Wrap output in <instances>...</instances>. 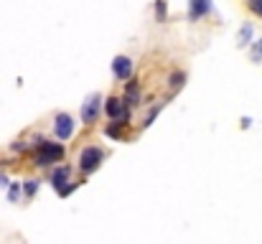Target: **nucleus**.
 <instances>
[{
  "instance_id": "18",
  "label": "nucleus",
  "mask_w": 262,
  "mask_h": 244,
  "mask_svg": "<svg viewBox=\"0 0 262 244\" xmlns=\"http://www.w3.org/2000/svg\"><path fill=\"white\" fill-rule=\"evenodd\" d=\"M8 196H10V201H15V198L20 196V188H18V186H10V191H8Z\"/></svg>"
},
{
  "instance_id": "8",
  "label": "nucleus",
  "mask_w": 262,
  "mask_h": 244,
  "mask_svg": "<svg viewBox=\"0 0 262 244\" xmlns=\"http://www.w3.org/2000/svg\"><path fill=\"white\" fill-rule=\"evenodd\" d=\"M206 13H211V0H188V18L199 20Z\"/></svg>"
},
{
  "instance_id": "16",
  "label": "nucleus",
  "mask_w": 262,
  "mask_h": 244,
  "mask_svg": "<svg viewBox=\"0 0 262 244\" xmlns=\"http://www.w3.org/2000/svg\"><path fill=\"white\" fill-rule=\"evenodd\" d=\"M23 191H26V196H33V193L38 191V181H26Z\"/></svg>"
},
{
  "instance_id": "9",
  "label": "nucleus",
  "mask_w": 262,
  "mask_h": 244,
  "mask_svg": "<svg viewBox=\"0 0 262 244\" xmlns=\"http://www.w3.org/2000/svg\"><path fill=\"white\" fill-rule=\"evenodd\" d=\"M125 104L127 107H135V104H140V89H138V84L135 81H127V86H125Z\"/></svg>"
},
{
  "instance_id": "11",
  "label": "nucleus",
  "mask_w": 262,
  "mask_h": 244,
  "mask_svg": "<svg viewBox=\"0 0 262 244\" xmlns=\"http://www.w3.org/2000/svg\"><path fill=\"white\" fill-rule=\"evenodd\" d=\"M250 59H252L255 64H260V61H262V38L252 43V49H250Z\"/></svg>"
},
{
  "instance_id": "17",
  "label": "nucleus",
  "mask_w": 262,
  "mask_h": 244,
  "mask_svg": "<svg viewBox=\"0 0 262 244\" xmlns=\"http://www.w3.org/2000/svg\"><path fill=\"white\" fill-rule=\"evenodd\" d=\"M158 112H161V107H153V109H150V115H148V117H145V122H143V125H145V127H148V125H150V122H153V120H156V115H158Z\"/></svg>"
},
{
  "instance_id": "1",
  "label": "nucleus",
  "mask_w": 262,
  "mask_h": 244,
  "mask_svg": "<svg viewBox=\"0 0 262 244\" xmlns=\"http://www.w3.org/2000/svg\"><path fill=\"white\" fill-rule=\"evenodd\" d=\"M61 158H64V145L61 143H49V140H41L38 148H36V156H33L36 165H41V168H46L51 163H59Z\"/></svg>"
},
{
  "instance_id": "10",
  "label": "nucleus",
  "mask_w": 262,
  "mask_h": 244,
  "mask_svg": "<svg viewBox=\"0 0 262 244\" xmlns=\"http://www.w3.org/2000/svg\"><path fill=\"white\" fill-rule=\"evenodd\" d=\"M252 33H255V28H252L250 23H245V26L239 28V33H237L239 46H250V43H252Z\"/></svg>"
},
{
  "instance_id": "13",
  "label": "nucleus",
  "mask_w": 262,
  "mask_h": 244,
  "mask_svg": "<svg viewBox=\"0 0 262 244\" xmlns=\"http://www.w3.org/2000/svg\"><path fill=\"white\" fill-rule=\"evenodd\" d=\"M183 79H186V74H183V72H176V74H171V92L181 89V86H183Z\"/></svg>"
},
{
  "instance_id": "4",
  "label": "nucleus",
  "mask_w": 262,
  "mask_h": 244,
  "mask_svg": "<svg viewBox=\"0 0 262 244\" xmlns=\"http://www.w3.org/2000/svg\"><path fill=\"white\" fill-rule=\"evenodd\" d=\"M104 112H107V117H110L112 122H122V125H127V120H130V112H127L125 99H117V97H110V99H107Z\"/></svg>"
},
{
  "instance_id": "7",
  "label": "nucleus",
  "mask_w": 262,
  "mask_h": 244,
  "mask_svg": "<svg viewBox=\"0 0 262 244\" xmlns=\"http://www.w3.org/2000/svg\"><path fill=\"white\" fill-rule=\"evenodd\" d=\"M112 74L120 81H127L133 77V61H130L127 56H115V61H112Z\"/></svg>"
},
{
  "instance_id": "14",
  "label": "nucleus",
  "mask_w": 262,
  "mask_h": 244,
  "mask_svg": "<svg viewBox=\"0 0 262 244\" xmlns=\"http://www.w3.org/2000/svg\"><path fill=\"white\" fill-rule=\"evenodd\" d=\"M107 135L115 138V140H120V138H122V122H120V127H117V122H112V125L107 127Z\"/></svg>"
},
{
  "instance_id": "2",
  "label": "nucleus",
  "mask_w": 262,
  "mask_h": 244,
  "mask_svg": "<svg viewBox=\"0 0 262 244\" xmlns=\"http://www.w3.org/2000/svg\"><path fill=\"white\" fill-rule=\"evenodd\" d=\"M102 158H104V153H102L97 145H89V148H84V150L79 153V170H82L84 175L94 173V170L99 168Z\"/></svg>"
},
{
  "instance_id": "6",
  "label": "nucleus",
  "mask_w": 262,
  "mask_h": 244,
  "mask_svg": "<svg viewBox=\"0 0 262 244\" xmlns=\"http://www.w3.org/2000/svg\"><path fill=\"white\" fill-rule=\"evenodd\" d=\"M99 109H102V97L99 94H89L87 102L82 104V122L84 125H94L97 117H99Z\"/></svg>"
},
{
  "instance_id": "3",
  "label": "nucleus",
  "mask_w": 262,
  "mask_h": 244,
  "mask_svg": "<svg viewBox=\"0 0 262 244\" xmlns=\"http://www.w3.org/2000/svg\"><path fill=\"white\" fill-rule=\"evenodd\" d=\"M69 178H72V168H69V165H59V168L51 173V186H54L61 196H69V193L77 188V183H69Z\"/></svg>"
},
{
  "instance_id": "15",
  "label": "nucleus",
  "mask_w": 262,
  "mask_h": 244,
  "mask_svg": "<svg viewBox=\"0 0 262 244\" xmlns=\"http://www.w3.org/2000/svg\"><path fill=\"white\" fill-rule=\"evenodd\" d=\"M247 8H250L255 15H260L262 18V0H247Z\"/></svg>"
},
{
  "instance_id": "5",
  "label": "nucleus",
  "mask_w": 262,
  "mask_h": 244,
  "mask_svg": "<svg viewBox=\"0 0 262 244\" xmlns=\"http://www.w3.org/2000/svg\"><path fill=\"white\" fill-rule=\"evenodd\" d=\"M54 135H56V140H61V143L74 135V120H72V115L59 112V115L54 117Z\"/></svg>"
},
{
  "instance_id": "12",
  "label": "nucleus",
  "mask_w": 262,
  "mask_h": 244,
  "mask_svg": "<svg viewBox=\"0 0 262 244\" xmlns=\"http://www.w3.org/2000/svg\"><path fill=\"white\" fill-rule=\"evenodd\" d=\"M156 18H158V20H166V18H168V8H166V0H156Z\"/></svg>"
}]
</instances>
